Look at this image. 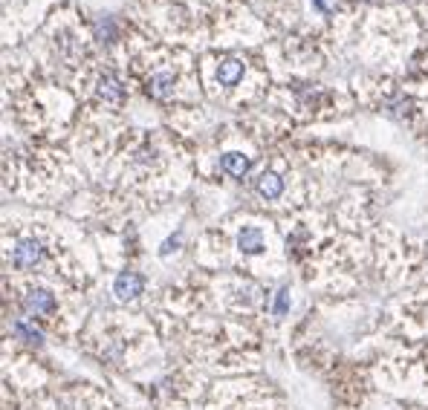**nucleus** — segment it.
I'll return each instance as SVG.
<instances>
[{
	"mask_svg": "<svg viewBox=\"0 0 428 410\" xmlns=\"http://www.w3.org/2000/svg\"><path fill=\"white\" fill-rule=\"evenodd\" d=\"M313 4H316L319 12H327V9H330V6H327V0H313Z\"/></svg>",
	"mask_w": 428,
	"mask_h": 410,
	"instance_id": "14",
	"label": "nucleus"
},
{
	"mask_svg": "<svg viewBox=\"0 0 428 410\" xmlns=\"http://www.w3.org/2000/svg\"><path fill=\"white\" fill-rule=\"evenodd\" d=\"M174 87H177L174 72H154L148 78V96L156 102H165V99L174 96Z\"/></svg>",
	"mask_w": 428,
	"mask_h": 410,
	"instance_id": "3",
	"label": "nucleus"
},
{
	"mask_svg": "<svg viewBox=\"0 0 428 410\" xmlns=\"http://www.w3.org/2000/svg\"><path fill=\"white\" fill-rule=\"evenodd\" d=\"M255 188H258V194L264 200H278L284 194V179L275 173V171H264L258 176V182H255Z\"/></svg>",
	"mask_w": 428,
	"mask_h": 410,
	"instance_id": "5",
	"label": "nucleus"
},
{
	"mask_svg": "<svg viewBox=\"0 0 428 410\" xmlns=\"http://www.w3.org/2000/svg\"><path fill=\"white\" fill-rule=\"evenodd\" d=\"M41 254H44V249H41L38 240H21V243L15 246L12 263H15L18 269H29V266H35V263L41 260Z\"/></svg>",
	"mask_w": 428,
	"mask_h": 410,
	"instance_id": "4",
	"label": "nucleus"
},
{
	"mask_svg": "<svg viewBox=\"0 0 428 410\" xmlns=\"http://www.w3.org/2000/svg\"><path fill=\"white\" fill-rule=\"evenodd\" d=\"M180 240H183V232H177L174 237H168V240H165V246L159 249V254H171L174 249H180Z\"/></svg>",
	"mask_w": 428,
	"mask_h": 410,
	"instance_id": "13",
	"label": "nucleus"
},
{
	"mask_svg": "<svg viewBox=\"0 0 428 410\" xmlns=\"http://www.w3.org/2000/svg\"><path fill=\"white\" fill-rule=\"evenodd\" d=\"M289 309V289H281L278 292V301H275V318H284Z\"/></svg>",
	"mask_w": 428,
	"mask_h": 410,
	"instance_id": "11",
	"label": "nucleus"
},
{
	"mask_svg": "<svg viewBox=\"0 0 428 410\" xmlns=\"http://www.w3.org/2000/svg\"><path fill=\"white\" fill-rule=\"evenodd\" d=\"M220 171L229 173V176H243V173L249 171V159H246L243 153L232 151V153H226V156L220 159Z\"/></svg>",
	"mask_w": 428,
	"mask_h": 410,
	"instance_id": "9",
	"label": "nucleus"
},
{
	"mask_svg": "<svg viewBox=\"0 0 428 410\" xmlns=\"http://www.w3.org/2000/svg\"><path fill=\"white\" fill-rule=\"evenodd\" d=\"M99 96L105 99V102H110V104H122L124 102V84L116 78V75H102L99 78Z\"/></svg>",
	"mask_w": 428,
	"mask_h": 410,
	"instance_id": "6",
	"label": "nucleus"
},
{
	"mask_svg": "<svg viewBox=\"0 0 428 410\" xmlns=\"http://www.w3.org/2000/svg\"><path fill=\"white\" fill-rule=\"evenodd\" d=\"M264 232L261 229H240L237 234V249L243 254H261L264 252Z\"/></svg>",
	"mask_w": 428,
	"mask_h": 410,
	"instance_id": "7",
	"label": "nucleus"
},
{
	"mask_svg": "<svg viewBox=\"0 0 428 410\" xmlns=\"http://www.w3.org/2000/svg\"><path fill=\"white\" fill-rule=\"evenodd\" d=\"M218 78H220V84L235 87V84L243 78V64H240V61H235V58L223 61V64H220V70H218Z\"/></svg>",
	"mask_w": 428,
	"mask_h": 410,
	"instance_id": "10",
	"label": "nucleus"
},
{
	"mask_svg": "<svg viewBox=\"0 0 428 410\" xmlns=\"http://www.w3.org/2000/svg\"><path fill=\"white\" fill-rule=\"evenodd\" d=\"M96 35H99L102 41H113V38H110V35H113V21H110V18L99 21V23H96Z\"/></svg>",
	"mask_w": 428,
	"mask_h": 410,
	"instance_id": "12",
	"label": "nucleus"
},
{
	"mask_svg": "<svg viewBox=\"0 0 428 410\" xmlns=\"http://www.w3.org/2000/svg\"><path fill=\"white\" fill-rule=\"evenodd\" d=\"M142 289H145V281H142V275H137V271H122V275H116V281H113V295H116V301H122V303H127V301H137L139 295H142Z\"/></svg>",
	"mask_w": 428,
	"mask_h": 410,
	"instance_id": "2",
	"label": "nucleus"
},
{
	"mask_svg": "<svg viewBox=\"0 0 428 410\" xmlns=\"http://www.w3.org/2000/svg\"><path fill=\"white\" fill-rule=\"evenodd\" d=\"M12 333L21 338V341H26V344H32V347H41L44 344V333H41L29 318H18V321L12 324Z\"/></svg>",
	"mask_w": 428,
	"mask_h": 410,
	"instance_id": "8",
	"label": "nucleus"
},
{
	"mask_svg": "<svg viewBox=\"0 0 428 410\" xmlns=\"http://www.w3.org/2000/svg\"><path fill=\"white\" fill-rule=\"evenodd\" d=\"M23 312L32 315V318H44L50 312H55V295L50 289H29L21 301Z\"/></svg>",
	"mask_w": 428,
	"mask_h": 410,
	"instance_id": "1",
	"label": "nucleus"
}]
</instances>
